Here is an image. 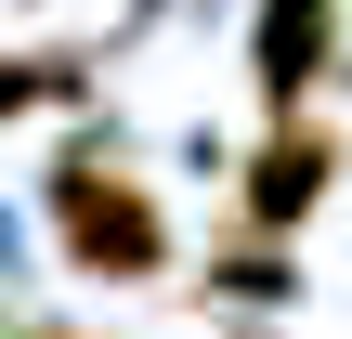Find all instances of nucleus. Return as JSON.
<instances>
[{
	"label": "nucleus",
	"mask_w": 352,
	"mask_h": 339,
	"mask_svg": "<svg viewBox=\"0 0 352 339\" xmlns=\"http://www.w3.org/2000/svg\"><path fill=\"white\" fill-rule=\"evenodd\" d=\"M222 287H248V300H287V261H274V248H222Z\"/></svg>",
	"instance_id": "39448f33"
},
{
	"label": "nucleus",
	"mask_w": 352,
	"mask_h": 339,
	"mask_svg": "<svg viewBox=\"0 0 352 339\" xmlns=\"http://www.w3.org/2000/svg\"><path fill=\"white\" fill-rule=\"evenodd\" d=\"M327 170H340V144H327V131H300V118H287V131H274V144H261V157H248V183H235V209H248V222H261V235H287V222H300V209H314V196H327Z\"/></svg>",
	"instance_id": "f03ea898"
},
{
	"label": "nucleus",
	"mask_w": 352,
	"mask_h": 339,
	"mask_svg": "<svg viewBox=\"0 0 352 339\" xmlns=\"http://www.w3.org/2000/svg\"><path fill=\"white\" fill-rule=\"evenodd\" d=\"M65 91H78V65H65V52H39V65H0V118H13V105H65Z\"/></svg>",
	"instance_id": "20e7f679"
},
{
	"label": "nucleus",
	"mask_w": 352,
	"mask_h": 339,
	"mask_svg": "<svg viewBox=\"0 0 352 339\" xmlns=\"http://www.w3.org/2000/svg\"><path fill=\"white\" fill-rule=\"evenodd\" d=\"M26 339H65V327H26Z\"/></svg>",
	"instance_id": "423d86ee"
},
{
	"label": "nucleus",
	"mask_w": 352,
	"mask_h": 339,
	"mask_svg": "<svg viewBox=\"0 0 352 339\" xmlns=\"http://www.w3.org/2000/svg\"><path fill=\"white\" fill-rule=\"evenodd\" d=\"M327 65H340V0H261V91L300 105Z\"/></svg>",
	"instance_id": "7ed1b4c3"
},
{
	"label": "nucleus",
	"mask_w": 352,
	"mask_h": 339,
	"mask_svg": "<svg viewBox=\"0 0 352 339\" xmlns=\"http://www.w3.org/2000/svg\"><path fill=\"white\" fill-rule=\"evenodd\" d=\"M52 235H65V261H78L91 287H144V274H170V209L118 170L104 131H78V144L52 157Z\"/></svg>",
	"instance_id": "f257e3e1"
}]
</instances>
